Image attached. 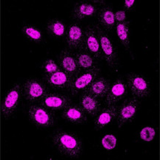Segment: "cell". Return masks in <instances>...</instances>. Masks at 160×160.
Listing matches in <instances>:
<instances>
[{
    "instance_id": "obj_14",
    "label": "cell",
    "mask_w": 160,
    "mask_h": 160,
    "mask_svg": "<svg viewBox=\"0 0 160 160\" xmlns=\"http://www.w3.org/2000/svg\"><path fill=\"white\" fill-rule=\"evenodd\" d=\"M79 106L89 116H97L102 110V102L99 99L87 92H83L79 99Z\"/></svg>"
},
{
    "instance_id": "obj_5",
    "label": "cell",
    "mask_w": 160,
    "mask_h": 160,
    "mask_svg": "<svg viewBox=\"0 0 160 160\" xmlns=\"http://www.w3.org/2000/svg\"><path fill=\"white\" fill-rule=\"evenodd\" d=\"M139 99L134 97L125 99L123 103L118 107L117 121L119 128L123 127L134 120L139 110Z\"/></svg>"
},
{
    "instance_id": "obj_18",
    "label": "cell",
    "mask_w": 160,
    "mask_h": 160,
    "mask_svg": "<svg viewBox=\"0 0 160 160\" xmlns=\"http://www.w3.org/2000/svg\"><path fill=\"white\" fill-rule=\"evenodd\" d=\"M118 107L117 105H111L105 107L97 115L94 121L95 128L97 130H102L117 119Z\"/></svg>"
},
{
    "instance_id": "obj_23",
    "label": "cell",
    "mask_w": 160,
    "mask_h": 160,
    "mask_svg": "<svg viewBox=\"0 0 160 160\" xmlns=\"http://www.w3.org/2000/svg\"><path fill=\"white\" fill-rule=\"evenodd\" d=\"M46 29L53 37L62 38L66 35L67 29L65 23L59 19H51L47 22Z\"/></svg>"
},
{
    "instance_id": "obj_20",
    "label": "cell",
    "mask_w": 160,
    "mask_h": 160,
    "mask_svg": "<svg viewBox=\"0 0 160 160\" xmlns=\"http://www.w3.org/2000/svg\"><path fill=\"white\" fill-rule=\"evenodd\" d=\"M110 80L104 77H100L96 78L92 82L91 85L88 87L85 92L91 93V95L96 96L98 99H104L107 96L111 88Z\"/></svg>"
},
{
    "instance_id": "obj_9",
    "label": "cell",
    "mask_w": 160,
    "mask_h": 160,
    "mask_svg": "<svg viewBox=\"0 0 160 160\" xmlns=\"http://www.w3.org/2000/svg\"><path fill=\"white\" fill-rule=\"evenodd\" d=\"M83 49L93 55L97 61L102 59L99 38L96 27L91 25L85 29Z\"/></svg>"
},
{
    "instance_id": "obj_10",
    "label": "cell",
    "mask_w": 160,
    "mask_h": 160,
    "mask_svg": "<svg viewBox=\"0 0 160 160\" xmlns=\"http://www.w3.org/2000/svg\"><path fill=\"white\" fill-rule=\"evenodd\" d=\"M39 105L52 112L64 110L71 104V99L68 96L57 93H49L39 102Z\"/></svg>"
},
{
    "instance_id": "obj_29",
    "label": "cell",
    "mask_w": 160,
    "mask_h": 160,
    "mask_svg": "<svg viewBox=\"0 0 160 160\" xmlns=\"http://www.w3.org/2000/svg\"><path fill=\"white\" fill-rule=\"evenodd\" d=\"M135 1L134 0H125L124 2V5H125V8L126 10H131L133 5H134Z\"/></svg>"
},
{
    "instance_id": "obj_13",
    "label": "cell",
    "mask_w": 160,
    "mask_h": 160,
    "mask_svg": "<svg viewBox=\"0 0 160 160\" xmlns=\"http://www.w3.org/2000/svg\"><path fill=\"white\" fill-rule=\"evenodd\" d=\"M58 64L62 70L71 75L72 77L80 72L76 60L75 53H73L68 49L62 50L59 54L58 57Z\"/></svg>"
},
{
    "instance_id": "obj_4",
    "label": "cell",
    "mask_w": 160,
    "mask_h": 160,
    "mask_svg": "<svg viewBox=\"0 0 160 160\" xmlns=\"http://www.w3.org/2000/svg\"><path fill=\"white\" fill-rule=\"evenodd\" d=\"M49 93L42 82L35 77L26 80L22 86V95L28 102L31 104L39 103Z\"/></svg>"
},
{
    "instance_id": "obj_25",
    "label": "cell",
    "mask_w": 160,
    "mask_h": 160,
    "mask_svg": "<svg viewBox=\"0 0 160 160\" xmlns=\"http://www.w3.org/2000/svg\"><path fill=\"white\" fill-rule=\"evenodd\" d=\"M100 145L105 151H113L117 145V138L113 134H106L101 139Z\"/></svg>"
},
{
    "instance_id": "obj_16",
    "label": "cell",
    "mask_w": 160,
    "mask_h": 160,
    "mask_svg": "<svg viewBox=\"0 0 160 160\" xmlns=\"http://www.w3.org/2000/svg\"><path fill=\"white\" fill-rule=\"evenodd\" d=\"M99 8L94 3L89 1H81L77 3L72 11V16L75 19L81 20L85 18L93 17L97 14Z\"/></svg>"
},
{
    "instance_id": "obj_3",
    "label": "cell",
    "mask_w": 160,
    "mask_h": 160,
    "mask_svg": "<svg viewBox=\"0 0 160 160\" xmlns=\"http://www.w3.org/2000/svg\"><path fill=\"white\" fill-rule=\"evenodd\" d=\"M30 121L40 129H48L56 123L53 112L41 105H31L28 109Z\"/></svg>"
},
{
    "instance_id": "obj_19",
    "label": "cell",
    "mask_w": 160,
    "mask_h": 160,
    "mask_svg": "<svg viewBox=\"0 0 160 160\" xmlns=\"http://www.w3.org/2000/svg\"><path fill=\"white\" fill-rule=\"evenodd\" d=\"M97 20L99 25L106 31H112L116 28L115 13L112 8L109 6L102 8L99 10L97 14Z\"/></svg>"
},
{
    "instance_id": "obj_2",
    "label": "cell",
    "mask_w": 160,
    "mask_h": 160,
    "mask_svg": "<svg viewBox=\"0 0 160 160\" xmlns=\"http://www.w3.org/2000/svg\"><path fill=\"white\" fill-rule=\"evenodd\" d=\"M125 81L132 97L143 99L149 97L152 94L151 82L145 76L131 72L128 75Z\"/></svg>"
},
{
    "instance_id": "obj_26",
    "label": "cell",
    "mask_w": 160,
    "mask_h": 160,
    "mask_svg": "<svg viewBox=\"0 0 160 160\" xmlns=\"http://www.w3.org/2000/svg\"><path fill=\"white\" fill-rule=\"evenodd\" d=\"M157 136V129L151 126L143 127L139 132V137L143 141L151 142L153 141Z\"/></svg>"
},
{
    "instance_id": "obj_12",
    "label": "cell",
    "mask_w": 160,
    "mask_h": 160,
    "mask_svg": "<svg viewBox=\"0 0 160 160\" xmlns=\"http://www.w3.org/2000/svg\"><path fill=\"white\" fill-rule=\"evenodd\" d=\"M66 41L71 49L80 50L84 48L85 31L79 24L72 23L66 32Z\"/></svg>"
},
{
    "instance_id": "obj_15",
    "label": "cell",
    "mask_w": 160,
    "mask_h": 160,
    "mask_svg": "<svg viewBox=\"0 0 160 160\" xmlns=\"http://www.w3.org/2000/svg\"><path fill=\"white\" fill-rule=\"evenodd\" d=\"M62 118L73 125H82L88 122V115L79 104H70L62 110Z\"/></svg>"
},
{
    "instance_id": "obj_22",
    "label": "cell",
    "mask_w": 160,
    "mask_h": 160,
    "mask_svg": "<svg viewBox=\"0 0 160 160\" xmlns=\"http://www.w3.org/2000/svg\"><path fill=\"white\" fill-rule=\"evenodd\" d=\"M115 29L120 43L125 49H131V29L128 22L117 23L116 24Z\"/></svg>"
},
{
    "instance_id": "obj_24",
    "label": "cell",
    "mask_w": 160,
    "mask_h": 160,
    "mask_svg": "<svg viewBox=\"0 0 160 160\" xmlns=\"http://www.w3.org/2000/svg\"><path fill=\"white\" fill-rule=\"evenodd\" d=\"M23 35L30 41L39 43H41L43 39L42 32L39 28L31 24H26L22 29Z\"/></svg>"
},
{
    "instance_id": "obj_17",
    "label": "cell",
    "mask_w": 160,
    "mask_h": 160,
    "mask_svg": "<svg viewBox=\"0 0 160 160\" xmlns=\"http://www.w3.org/2000/svg\"><path fill=\"white\" fill-rule=\"evenodd\" d=\"M72 78L71 75L60 69L51 75L46 76V81L48 85L53 89H68Z\"/></svg>"
},
{
    "instance_id": "obj_7",
    "label": "cell",
    "mask_w": 160,
    "mask_h": 160,
    "mask_svg": "<svg viewBox=\"0 0 160 160\" xmlns=\"http://www.w3.org/2000/svg\"><path fill=\"white\" fill-rule=\"evenodd\" d=\"M99 38L100 47L102 57L110 67H117V52L114 43L106 32L99 26H96Z\"/></svg>"
},
{
    "instance_id": "obj_8",
    "label": "cell",
    "mask_w": 160,
    "mask_h": 160,
    "mask_svg": "<svg viewBox=\"0 0 160 160\" xmlns=\"http://www.w3.org/2000/svg\"><path fill=\"white\" fill-rule=\"evenodd\" d=\"M99 75V68L90 71L80 72L72 78L68 91L73 95H78L79 93H83L91 84L92 82L97 78Z\"/></svg>"
},
{
    "instance_id": "obj_21",
    "label": "cell",
    "mask_w": 160,
    "mask_h": 160,
    "mask_svg": "<svg viewBox=\"0 0 160 160\" xmlns=\"http://www.w3.org/2000/svg\"><path fill=\"white\" fill-rule=\"evenodd\" d=\"M75 57L80 72L99 69L97 60L86 50L83 49L79 50L77 53H75Z\"/></svg>"
},
{
    "instance_id": "obj_28",
    "label": "cell",
    "mask_w": 160,
    "mask_h": 160,
    "mask_svg": "<svg viewBox=\"0 0 160 160\" xmlns=\"http://www.w3.org/2000/svg\"><path fill=\"white\" fill-rule=\"evenodd\" d=\"M115 19L117 23H123L127 21V16L126 12L124 10H119L115 13Z\"/></svg>"
},
{
    "instance_id": "obj_1",
    "label": "cell",
    "mask_w": 160,
    "mask_h": 160,
    "mask_svg": "<svg viewBox=\"0 0 160 160\" xmlns=\"http://www.w3.org/2000/svg\"><path fill=\"white\" fill-rule=\"evenodd\" d=\"M58 153L70 159H79L83 151L82 140L74 132L58 131L51 138Z\"/></svg>"
},
{
    "instance_id": "obj_27",
    "label": "cell",
    "mask_w": 160,
    "mask_h": 160,
    "mask_svg": "<svg viewBox=\"0 0 160 160\" xmlns=\"http://www.w3.org/2000/svg\"><path fill=\"white\" fill-rule=\"evenodd\" d=\"M42 69L44 74L47 76L59 71V70L61 69V68H60L59 64L53 61V60L48 59L44 62Z\"/></svg>"
},
{
    "instance_id": "obj_11",
    "label": "cell",
    "mask_w": 160,
    "mask_h": 160,
    "mask_svg": "<svg viewBox=\"0 0 160 160\" xmlns=\"http://www.w3.org/2000/svg\"><path fill=\"white\" fill-rule=\"evenodd\" d=\"M128 89L125 80L121 77L116 80L111 86L108 93L105 97L104 104L105 107L115 105L119 101L125 99L128 95Z\"/></svg>"
},
{
    "instance_id": "obj_6",
    "label": "cell",
    "mask_w": 160,
    "mask_h": 160,
    "mask_svg": "<svg viewBox=\"0 0 160 160\" xmlns=\"http://www.w3.org/2000/svg\"><path fill=\"white\" fill-rule=\"evenodd\" d=\"M22 97V86L16 83L9 89L2 105V113L5 119H8L17 111Z\"/></svg>"
}]
</instances>
